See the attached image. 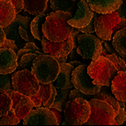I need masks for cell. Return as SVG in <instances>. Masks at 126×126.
<instances>
[{
    "mask_svg": "<svg viewBox=\"0 0 126 126\" xmlns=\"http://www.w3.org/2000/svg\"><path fill=\"white\" fill-rule=\"evenodd\" d=\"M72 14L63 11H53L46 16L42 25L43 35L52 42H62L72 34L73 27L68 23Z\"/></svg>",
    "mask_w": 126,
    "mask_h": 126,
    "instance_id": "cell-1",
    "label": "cell"
},
{
    "mask_svg": "<svg viewBox=\"0 0 126 126\" xmlns=\"http://www.w3.org/2000/svg\"><path fill=\"white\" fill-rule=\"evenodd\" d=\"M87 72L93 79L94 84L100 86H110L112 80L118 73L113 62L105 56L92 60L87 66Z\"/></svg>",
    "mask_w": 126,
    "mask_h": 126,
    "instance_id": "cell-2",
    "label": "cell"
},
{
    "mask_svg": "<svg viewBox=\"0 0 126 126\" xmlns=\"http://www.w3.org/2000/svg\"><path fill=\"white\" fill-rule=\"evenodd\" d=\"M32 72L42 84H48L57 80L60 72V63L48 54H40L34 60Z\"/></svg>",
    "mask_w": 126,
    "mask_h": 126,
    "instance_id": "cell-3",
    "label": "cell"
},
{
    "mask_svg": "<svg viewBox=\"0 0 126 126\" xmlns=\"http://www.w3.org/2000/svg\"><path fill=\"white\" fill-rule=\"evenodd\" d=\"M126 27V19L122 18L117 12L97 15L94 19L96 35L101 40L110 41L118 30Z\"/></svg>",
    "mask_w": 126,
    "mask_h": 126,
    "instance_id": "cell-4",
    "label": "cell"
},
{
    "mask_svg": "<svg viewBox=\"0 0 126 126\" xmlns=\"http://www.w3.org/2000/svg\"><path fill=\"white\" fill-rule=\"evenodd\" d=\"M90 115V102L84 98L69 100L63 109V117L71 125L85 124L88 121Z\"/></svg>",
    "mask_w": 126,
    "mask_h": 126,
    "instance_id": "cell-5",
    "label": "cell"
},
{
    "mask_svg": "<svg viewBox=\"0 0 126 126\" xmlns=\"http://www.w3.org/2000/svg\"><path fill=\"white\" fill-rule=\"evenodd\" d=\"M91 115L87 125H115L116 111L109 102L98 98H92L89 101Z\"/></svg>",
    "mask_w": 126,
    "mask_h": 126,
    "instance_id": "cell-6",
    "label": "cell"
},
{
    "mask_svg": "<svg viewBox=\"0 0 126 126\" xmlns=\"http://www.w3.org/2000/svg\"><path fill=\"white\" fill-rule=\"evenodd\" d=\"M77 52L86 60H94L100 57L103 51L101 39L92 34L82 33L77 35Z\"/></svg>",
    "mask_w": 126,
    "mask_h": 126,
    "instance_id": "cell-7",
    "label": "cell"
},
{
    "mask_svg": "<svg viewBox=\"0 0 126 126\" xmlns=\"http://www.w3.org/2000/svg\"><path fill=\"white\" fill-rule=\"evenodd\" d=\"M12 80L13 90L27 96L36 94L40 89V81L31 70L23 69L13 72Z\"/></svg>",
    "mask_w": 126,
    "mask_h": 126,
    "instance_id": "cell-8",
    "label": "cell"
},
{
    "mask_svg": "<svg viewBox=\"0 0 126 126\" xmlns=\"http://www.w3.org/2000/svg\"><path fill=\"white\" fill-rule=\"evenodd\" d=\"M41 42L42 46V51L45 54H48L54 57L59 62V63L66 62L68 56L71 54L75 46L74 37L72 34L62 42H52L43 35Z\"/></svg>",
    "mask_w": 126,
    "mask_h": 126,
    "instance_id": "cell-9",
    "label": "cell"
},
{
    "mask_svg": "<svg viewBox=\"0 0 126 126\" xmlns=\"http://www.w3.org/2000/svg\"><path fill=\"white\" fill-rule=\"evenodd\" d=\"M87 64L82 63L76 67L72 74V81L75 88L92 96L101 91V86L94 84L93 79L87 72Z\"/></svg>",
    "mask_w": 126,
    "mask_h": 126,
    "instance_id": "cell-10",
    "label": "cell"
},
{
    "mask_svg": "<svg viewBox=\"0 0 126 126\" xmlns=\"http://www.w3.org/2000/svg\"><path fill=\"white\" fill-rule=\"evenodd\" d=\"M24 125H58L59 123L54 112L49 108L37 107L32 109L24 118Z\"/></svg>",
    "mask_w": 126,
    "mask_h": 126,
    "instance_id": "cell-11",
    "label": "cell"
},
{
    "mask_svg": "<svg viewBox=\"0 0 126 126\" xmlns=\"http://www.w3.org/2000/svg\"><path fill=\"white\" fill-rule=\"evenodd\" d=\"M93 98H98L109 102L116 111V118H115V125H121L126 122V104L124 101H119L115 97L113 94H109V92L106 88H102L98 94L92 95Z\"/></svg>",
    "mask_w": 126,
    "mask_h": 126,
    "instance_id": "cell-12",
    "label": "cell"
},
{
    "mask_svg": "<svg viewBox=\"0 0 126 126\" xmlns=\"http://www.w3.org/2000/svg\"><path fill=\"white\" fill-rule=\"evenodd\" d=\"M10 95L13 100L12 109L13 110L15 115L19 118V120L23 121L24 118L33 109V108H34V104L32 101L31 97L15 90L11 93Z\"/></svg>",
    "mask_w": 126,
    "mask_h": 126,
    "instance_id": "cell-13",
    "label": "cell"
},
{
    "mask_svg": "<svg viewBox=\"0 0 126 126\" xmlns=\"http://www.w3.org/2000/svg\"><path fill=\"white\" fill-rule=\"evenodd\" d=\"M95 12L89 7L86 0H79L78 2V6L76 13L73 17L68 20V23L76 28H81L87 26L94 17Z\"/></svg>",
    "mask_w": 126,
    "mask_h": 126,
    "instance_id": "cell-14",
    "label": "cell"
},
{
    "mask_svg": "<svg viewBox=\"0 0 126 126\" xmlns=\"http://www.w3.org/2000/svg\"><path fill=\"white\" fill-rule=\"evenodd\" d=\"M57 96V87L53 82L48 84L40 83V89L36 94L31 96V99L34 104V107L51 108Z\"/></svg>",
    "mask_w": 126,
    "mask_h": 126,
    "instance_id": "cell-15",
    "label": "cell"
},
{
    "mask_svg": "<svg viewBox=\"0 0 126 126\" xmlns=\"http://www.w3.org/2000/svg\"><path fill=\"white\" fill-rule=\"evenodd\" d=\"M18 67L17 52L8 48H0V74L13 73Z\"/></svg>",
    "mask_w": 126,
    "mask_h": 126,
    "instance_id": "cell-16",
    "label": "cell"
},
{
    "mask_svg": "<svg viewBox=\"0 0 126 126\" xmlns=\"http://www.w3.org/2000/svg\"><path fill=\"white\" fill-rule=\"evenodd\" d=\"M89 7L94 12L99 14H107V13L116 12L124 0H86Z\"/></svg>",
    "mask_w": 126,
    "mask_h": 126,
    "instance_id": "cell-17",
    "label": "cell"
},
{
    "mask_svg": "<svg viewBox=\"0 0 126 126\" xmlns=\"http://www.w3.org/2000/svg\"><path fill=\"white\" fill-rule=\"evenodd\" d=\"M75 68L69 63H60V72L56 80V87L60 89H72L74 85L72 81V74Z\"/></svg>",
    "mask_w": 126,
    "mask_h": 126,
    "instance_id": "cell-18",
    "label": "cell"
},
{
    "mask_svg": "<svg viewBox=\"0 0 126 126\" xmlns=\"http://www.w3.org/2000/svg\"><path fill=\"white\" fill-rule=\"evenodd\" d=\"M23 19L24 16L17 14L13 22L4 28L5 34H6V38H9V39H12V40L14 41L19 49L23 48L27 43V42L24 41L19 34V26H20Z\"/></svg>",
    "mask_w": 126,
    "mask_h": 126,
    "instance_id": "cell-19",
    "label": "cell"
},
{
    "mask_svg": "<svg viewBox=\"0 0 126 126\" xmlns=\"http://www.w3.org/2000/svg\"><path fill=\"white\" fill-rule=\"evenodd\" d=\"M110 87L116 99L126 102V71L118 72L112 80Z\"/></svg>",
    "mask_w": 126,
    "mask_h": 126,
    "instance_id": "cell-20",
    "label": "cell"
},
{
    "mask_svg": "<svg viewBox=\"0 0 126 126\" xmlns=\"http://www.w3.org/2000/svg\"><path fill=\"white\" fill-rule=\"evenodd\" d=\"M16 10L12 0H0V26L4 28L16 17Z\"/></svg>",
    "mask_w": 126,
    "mask_h": 126,
    "instance_id": "cell-21",
    "label": "cell"
},
{
    "mask_svg": "<svg viewBox=\"0 0 126 126\" xmlns=\"http://www.w3.org/2000/svg\"><path fill=\"white\" fill-rule=\"evenodd\" d=\"M24 10L31 15H42L48 9V0H24Z\"/></svg>",
    "mask_w": 126,
    "mask_h": 126,
    "instance_id": "cell-22",
    "label": "cell"
},
{
    "mask_svg": "<svg viewBox=\"0 0 126 126\" xmlns=\"http://www.w3.org/2000/svg\"><path fill=\"white\" fill-rule=\"evenodd\" d=\"M50 8L53 11H63L72 13L75 12L78 3L76 0H49Z\"/></svg>",
    "mask_w": 126,
    "mask_h": 126,
    "instance_id": "cell-23",
    "label": "cell"
},
{
    "mask_svg": "<svg viewBox=\"0 0 126 126\" xmlns=\"http://www.w3.org/2000/svg\"><path fill=\"white\" fill-rule=\"evenodd\" d=\"M45 19H46V15L45 14L36 15V17H34L32 19L31 23H30V29H31L32 36L36 40L41 41L42 36H43L42 25L44 23Z\"/></svg>",
    "mask_w": 126,
    "mask_h": 126,
    "instance_id": "cell-24",
    "label": "cell"
},
{
    "mask_svg": "<svg viewBox=\"0 0 126 126\" xmlns=\"http://www.w3.org/2000/svg\"><path fill=\"white\" fill-rule=\"evenodd\" d=\"M112 44L120 54L126 55V27L118 30L112 38Z\"/></svg>",
    "mask_w": 126,
    "mask_h": 126,
    "instance_id": "cell-25",
    "label": "cell"
},
{
    "mask_svg": "<svg viewBox=\"0 0 126 126\" xmlns=\"http://www.w3.org/2000/svg\"><path fill=\"white\" fill-rule=\"evenodd\" d=\"M70 93H71L70 89L57 88V96H56V99H55V101L51 106V108L63 111L65 107V104L69 101Z\"/></svg>",
    "mask_w": 126,
    "mask_h": 126,
    "instance_id": "cell-26",
    "label": "cell"
},
{
    "mask_svg": "<svg viewBox=\"0 0 126 126\" xmlns=\"http://www.w3.org/2000/svg\"><path fill=\"white\" fill-rule=\"evenodd\" d=\"M44 52H29L23 55L22 57L18 61V67L16 71H20L23 69L32 70V66L34 63V60L40 54Z\"/></svg>",
    "mask_w": 126,
    "mask_h": 126,
    "instance_id": "cell-27",
    "label": "cell"
},
{
    "mask_svg": "<svg viewBox=\"0 0 126 126\" xmlns=\"http://www.w3.org/2000/svg\"><path fill=\"white\" fill-rule=\"evenodd\" d=\"M13 107V100L10 94L0 89V118L9 113Z\"/></svg>",
    "mask_w": 126,
    "mask_h": 126,
    "instance_id": "cell-28",
    "label": "cell"
},
{
    "mask_svg": "<svg viewBox=\"0 0 126 126\" xmlns=\"http://www.w3.org/2000/svg\"><path fill=\"white\" fill-rule=\"evenodd\" d=\"M13 74H0V89L6 91L8 94H10L13 91Z\"/></svg>",
    "mask_w": 126,
    "mask_h": 126,
    "instance_id": "cell-29",
    "label": "cell"
},
{
    "mask_svg": "<svg viewBox=\"0 0 126 126\" xmlns=\"http://www.w3.org/2000/svg\"><path fill=\"white\" fill-rule=\"evenodd\" d=\"M19 122H20L19 118L15 115L12 109L7 115L0 118V125H16Z\"/></svg>",
    "mask_w": 126,
    "mask_h": 126,
    "instance_id": "cell-30",
    "label": "cell"
},
{
    "mask_svg": "<svg viewBox=\"0 0 126 126\" xmlns=\"http://www.w3.org/2000/svg\"><path fill=\"white\" fill-rule=\"evenodd\" d=\"M105 57H107L109 59H110L113 63L115 64V66L116 67V69L118 70V72H124L126 71V63L124 61V59L118 56L116 54H108Z\"/></svg>",
    "mask_w": 126,
    "mask_h": 126,
    "instance_id": "cell-31",
    "label": "cell"
},
{
    "mask_svg": "<svg viewBox=\"0 0 126 126\" xmlns=\"http://www.w3.org/2000/svg\"><path fill=\"white\" fill-rule=\"evenodd\" d=\"M98 14H99V13H95L94 17L93 18V19L91 20L90 23H89L87 26H86V27L79 28V32H81V33H86V34H93V33H94V32H95L94 19H95V17H96V16H97Z\"/></svg>",
    "mask_w": 126,
    "mask_h": 126,
    "instance_id": "cell-32",
    "label": "cell"
},
{
    "mask_svg": "<svg viewBox=\"0 0 126 126\" xmlns=\"http://www.w3.org/2000/svg\"><path fill=\"white\" fill-rule=\"evenodd\" d=\"M90 95H87L86 94H84L83 92L79 91V89L75 88L73 90H71V93H70V97L69 100H73L75 98H84V99H88Z\"/></svg>",
    "mask_w": 126,
    "mask_h": 126,
    "instance_id": "cell-33",
    "label": "cell"
},
{
    "mask_svg": "<svg viewBox=\"0 0 126 126\" xmlns=\"http://www.w3.org/2000/svg\"><path fill=\"white\" fill-rule=\"evenodd\" d=\"M4 48H11V49H13L15 52H18L19 51V48H18L17 45L15 43V42L12 39H9V38H6L5 41H4V43L3 44Z\"/></svg>",
    "mask_w": 126,
    "mask_h": 126,
    "instance_id": "cell-34",
    "label": "cell"
},
{
    "mask_svg": "<svg viewBox=\"0 0 126 126\" xmlns=\"http://www.w3.org/2000/svg\"><path fill=\"white\" fill-rule=\"evenodd\" d=\"M12 2H13V5H14L17 14H19L21 11L24 10V6H25L24 0H12Z\"/></svg>",
    "mask_w": 126,
    "mask_h": 126,
    "instance_id": "cell-35",
    "label": "cell"
},
{
    "mask_svg": "<svg viewBox=\"0 0 126 126\" xmlns=\"http://www.w3.org/2000/svg\"><path fill=\"white\" fill-rule=\"evenodd\" d=\"M24 48L26 49H29V50L33 51V52H41L40 48H38L37 46L35 45L34 42H28L26 43V45L23 47Z\"/></svg>",
    "mask_w": 126,
    "mask_h": 126,
    "instance_id": "cell-36",
    "label": "cell"
},
{
    "mask_svg": "<svg viewBox=\"0 0 126 126\" xmlns=\"http://www.w3.org/2000/svg\"><path fill=\"white\" fill-rule=\"evenodd\" d=\"M116 12H117V13L121 17L126 19V3L123 2L119 8L116 10Z\"/></svg>",
    "mask_w": 126,
    "mask_h": 126,
    "instance_id": "cell-37",
    "label": "cell"
},
{
    "mask_svg": "<svg viewBox=\"0 0 126 126\" xmlns=\"http://www.w3.org/2000/svg\"><path fill=\"white\" fill-rule=\"evenodd\" d=\"M6 39V34L4 32V27L0 26V48L3 46V44L4 43V41Z\"/></svg>",
    "mask_w": 126,
    "mask_h": 126,
    "instance_id": "cell-38",
    "label": "cell"
},
{
    "mask_svg": "<svg viewBox=\"0 0 126 126\" xmlns=\"http://www.w3.org/2000/svg\"><path fill=\"white\" fill-rule=\"evenodd\" d=\"M49 109H50L51 110L55 113V115H56V116H57V121H58L59 124H60L62 123V121H63V115H62V111L57 110V109H54V108H49Z\"/></svg>",
    "mask_w": 126,
    "mask_h": 126,
    "instance_id": "cell-39",
    "label": "cell"
},
{
    "mask_svg": "<svg viewBox=\"0 0 126 126\" xmlns=\"http://www.w3.org/2000/svg\"><path fill=\"white\" fill-rule=\"evenodd\" d=\"M69 63H70V64H72V66H73L74 68L78 67L79 65L82 64V63H81V62L78 61V60H75V61H71V62H70Z\"/></svg>",
    "mask_w": 126,
    "mask_h": 126,
    "instance_id": "cell-40",
    "label": "cell"
},
{
    "mask_svg": "<svg viewBox=\"0 0 126 126\" xmlns=\"http://www.w3.org/2000/svg\"><path fill=\"white\" fill-rule=\"evenodd\" d=\"M125 110H126V107H125Z\"/></svg>",
    "mask_w": 126,
    "mask_h": 126,
    "instance_id": "cell-41",
    "label": "cell"
},
{
    "mask_svg": "<svg viewBox=\"0 0 126 126\" xmlns=\"http://www.w3.org/2000/svg\"><path fill=\"white\" fill-rule=\"evenodd\" d=\"M125 104H126V102H125Z\"/></svg>",
    "mask_w": 126,
    "mask_h": 126,
    "instance_id": "cell-42",
    "label": "cell"
}]
</instances>
